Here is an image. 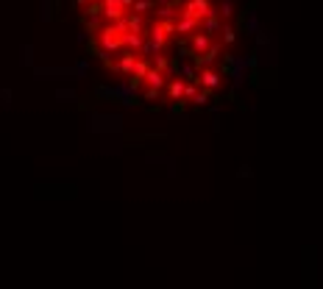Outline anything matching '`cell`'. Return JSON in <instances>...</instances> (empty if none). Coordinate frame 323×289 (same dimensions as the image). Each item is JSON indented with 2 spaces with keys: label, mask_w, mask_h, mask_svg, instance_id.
Listing matches in <instances>:
<instances>
[{
  "label": "cell",
  "mask_w": 323,
  "mask_h": 289,
  "mask_svg": "<svg viewBox=\"0 0 323 289\" xmlns=\"http://www.w3.org/2000/svg\"><path fill=\"white\" fill-rule=\"evenodd\" d=\"M184 89H187V83L176 78V81L170 83V98H173V100H181V98H184Z\"/></svg>",
  "instance_id": "obj_8"
},
{
  "label": "cell",
  "mask_w": 323,
  "mask_h": 289,
  "mask_svg": "<svg viewBox=\"0 0 323 289\" xmlns=\"http://www.w3.org/2000/svg\"><path fill=\"white\" fill-rule=\"evenodd\" d=\"M142 81L148 83L150 89H162V86H165V75H162L159 70H148V75H145Z\"/></svg>",
  "instance_id": "obj_4"
},
{
  "label": "cell",
  "mask_w": 323,
  "mask_h": 289,
  "mask_svg": "<svg viewBox=\"0 0 323 289\" xmlns=\"http://www.w3.org/2000/svg\"><path fill=\"white\" fill-rule=\"evenodd\" d=\"M198 81L204 83V89H215L217 83H220V75H217V72H212V70H204L198 75Z\"/></svg>",
  "instance_id": "obj_5"
},
{
  "label": "cell",
  "mask_w": 323,
  "mask_h": 289,
  "mask_svg": "<svg viewBox=\"0 0 323 289\" xmlns=\"http://www.w3.org/2000/svg\"><path fill=\"white\" fill-rule=\"evenodd\" d=\"M204 25H206V33L220 31V22H217V17H215V14H212V17H204Z\"/></svg>",
  "instance_id": "obj_12"
},
{
  "label": "cell",
  "mask_w": 323,
  "mask_h": 289,
  "mask_svg": "<svg viewBox=\"0 0 323 289\" xmlns=\"http://www.w3.org/2000/svg\"><path fill=\"white\" fill-rule=\"evenodd\" d=\"M123 0H103V14L109 20H123Z\"/></svg>",
  "instance_id": "obj_2"
},
{
  "label": "cell",
  "mask_w": 323,
  "mask_h": 289,
  "mask_svg": "<svg viewBox=\"0 0 323 289\" xmlns=\"http://www.w3.org/2000/svg\"><path fill=\"white\" fill-rule=\"evenodd\" d=\"M223 39H226V42H234V31H231V28H223Z\"/></svg>",
  "instance_id": "obj_16"
},
{
  "label": "cell",
  "mask_w": 323,
  "mask_h": 289,
  "mask_svg": "<svg viewBox=\"0 0 323 289\" xmlns=\"http://www.w3.org/2000/svg\"><path fill=\"white\" fill-rule=\"evenodd\" d=\"M145 28V20H142V14H134V17H128V31H134V33H139Z\"/></svg>",
  "instance_id": "obj_11"
},
{
  "label": "cell",
  "mask_w": 323,
  "mask_h": 289,
  "mask_svg": "<svg viewBox=\"0 0 323 289\" xmlns=\"http://www.w3.org/2000/svg\"><path fill=\"white\" fill-rule=\"evenodd\" d=\"M156 67H159V70H165V67H167V59H162V56H156Z\"/></svg>",
  "instance_id": "obj_17"
},
{
  "label": "cell",
  "mask_w": 323,
  "mask_h": 289,
  "mask_svg": "<svg viewBox=\"0 0 323 289\" xmlns=\"http://www.w3.org/2000/svg\"><path fill=\"white\" fill-rule=\"evenodd\" d=\"M184 14H192V17H212V14H217V11L209 6V0H189V3L184 6Z\"/></svg>",
  "instance_id": "obj_1"
},
{
  "label": "cell",
  "mask_w": 323,
  "mask_h": 289,
  "mask_svg": "<svg viewBox=\"0 0 323 289\" xmlns=\"http://www.w3.org/2000/svg\"><path fill=\"white\" fill-rule=\"evenodd\" d=\"M195 25H198V17L184 14V11H181V20L176 22V31H178V33H192V31H195Z\"/></svg>",
  "instance_id": "obj_3"
},
{
  "label": "cell",
  "mask_w": 323,
  "mask_h": 289,
  "mask_svg": "<svg viewBox=\"0 0 323 289\" xmlns=\"http://www.w3.org/2000/svg\"><path fill=\"white\" fill-rule=\"evenodd\" d=\"M192 100H195V103H198V106H204L206 100H209V94H206V92H198V94H195Z\"/></svg>",
  "instance_id": "obj_15"
},
{
  "label": "cell",
  "mask_w": 323,
  "mask_h": 289,
  "mask_svg": "<svg viewBox=\"0 0 323 289\" xmlns=\"http://www.w3.org/2000/svg\"><path fill=\"white\" fill-rule=\"evenodd\" d=\"M150 9V0H137V3H134V11H137V14H142V11H148Z\"/></svg>",
  "instance_id": "obj_13"
},
{
  "label": "cell",
  "mask_w": 323,
  "mask_h": 289,
  "mask_svg": "<svg viewBox=\"0 0 323 289\" xmlns=\"http://www.w3.org/2000/svg\"><path fill=\"white\" fill-rule=\"evenodd\" d=\"M131 75H134V83L142 81V78L148 75V61H137V64H134V72H131Z\"/></svg>",
  "instance_id": "obj_9"
},
{
  "label": "cell",
  "mask_w": 323,
  "mask_h": 289,
  "mask_svg": "<svg viewBox=\"0 0 323 289\" xmlns=\"http://www.w3.org/2000/svg\"><path fill=\"white\" fill-rule=\"evenodd\" d=\"M173 14H176V11H173V6H162V9H159V17H162V20H170Z\"/></svg>",
  "instance_id": "obj_14"
},
{
  "label": "cell",
  "mask_w": 323,
  "mask_h": 289,
  "mask_svg": "<svg viewBox=\"0 0 323 289\" xmlns=\"http://www.w3.org/2000/svg\"><path fill=\"white\" fill-rule=\"evenodd\" d=\"M123 36V44H128V47H134V50H139L142 47V36H139V33H134V31H126V33H120Z\"/></svg>",
  "instance_id": "obj_6"
},
{
  "label": "cell",
  "mask_w": 323,
  "mask_h": 289,
  "mask_svg": "<svg viewBox=\"0 0 323 289\" xmlns=\"http://www.w3.org/2000/svg\"><path fill=\"white\" fill-rule=\"evenodd\" d=\"M192 47H195V53H198V56H204L206 47H209V33H195Z\"/></svg>",
  "instance_id": "obj_7"
},
{
  "label": "cell",
  "mask_w": 323,
  "mask_h": 289,
  "mask_svg": "<svg viewBox=\"0 0 323 289\" xmlns=\"http://www.w3.org/2000/svg\"><path fill=\"white\" fill-rule=\"evenodd\" d=\"M134 64H137L134 53H123V59H120V70H123V72H134Z\"/></svg>",
  "instance_id": "obj_10"
}]
</instances>
